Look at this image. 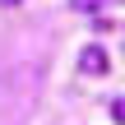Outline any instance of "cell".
<instances>
[{"label": "cell", "mask_w": 125, "mask_h": 125, "mask_svg": "<svg viewBox=\"0 0 125 125\" xmlns=\"http://www.w3.org/2000/svg\"><path fill=\"white\" fill-rule=\"evenodd\" d=\"M111 121L125 125V97H116V102H111Z\"/></svg>", "instance_id": "2"}, {"label": "cell", "mask_w": 125, "mask_h": 125, "mask_svg": "<svg viewBox=\"0 0 125 125\" xmlns=\"http://www.w3.org/2000/svg\"><path fill=\"white\" fill-rule=\"evenodd\" d=\"M107 70H111V56H107L97 42H88V46L79 51V74H88V79H102Z\"/></svg>", "instance_id": "1"}, {"label": "cell", "mask_w": 125, "mask_h": 125, "mask_svg": "<svg viewBox=\"0 0 125 125\" xmlns=\"http://www.w3.org/2000/svg\"><path fill=\"white\" fill-rule=\"evenodd\" d=\"M70 5H74V9H83V14H88V9H97V5H102V0H70Z\"/></svg>", "instance_id": "3"}]
</instances>
